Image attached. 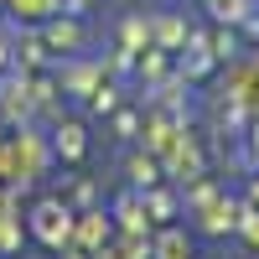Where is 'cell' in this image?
I'll return each instance as SVG.
<instances>
[{
    "instance_id": "obj_1",
    "label": "cell",
    "mask_w": 259,
    "mask_h": 259,
    "mask_svg": "<svg viewBox=\"0 0 259 259\" xmlns=\"http://www.w3.org/2000/svg\"><path fill=\"white\" fill-rule=\"evenodd\" d=\"M57 218H68V212H57L52 202H47V207H41V212H36V233H41V239H47V244H57V239H62V233H68V223H62V228H57Z\"/></svg>"
}]
</instances>
